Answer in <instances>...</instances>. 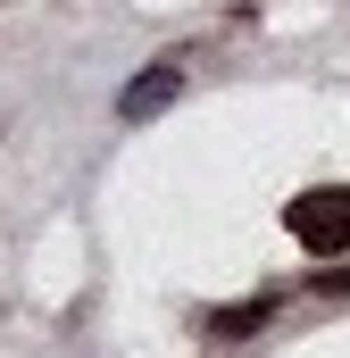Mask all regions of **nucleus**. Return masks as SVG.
Wrapping results in <instances>:
<instances>
[{
  "instance_id": "obj_1",
  "label": "nucleus",
  "mask_w": 350,
  "mask_h": 358,
  "mask_svg": "<svg viewBox=\"0 0 350 358\" xmlns=\"http://www.w3.org/2000/svg\"><path fill=\"white\" fill-rule=\"evenodd\" d=\"M284 225H292V242H309L317 259H334V250H350V192H342V183L300 192V200L284 208Z\"/></svg>"
},
{
  "instance_id": "obj_2",
  "label": "nucleus",
  "mask_w": 350,
  "mask_h": 358,
  "mask_svg": "<svg viewBox=\"0 0 350 358\" xmlns=\"http://www.w3.org/2000/svg\"><path fill=\"white\" fill-rule=\"evenodd\" d=\"M175 92H183V67H175V59H159V67H142L134 84L117 92V117H125V125H142V117H159V108H167Z\"/></svg>"
},
{
  "instance_id": "obj_3",
  "label": "nucleus",
  "mask_w": 350,
  "mask_h": 358,
  "mask_svg": "<svg viewBox=\"0 0 350 358\" xmlns=\"http://www.w3.org/2000/svg\"><path fill=\"white\" fill-rule=\"evenodd\" d=\"M267 317H275V300H242V308H217L209 334H217V342H242V334H259Z\"/></svg>"
}]
</instances>
